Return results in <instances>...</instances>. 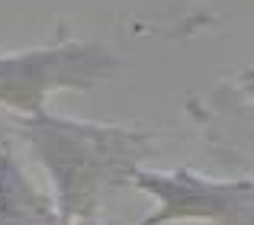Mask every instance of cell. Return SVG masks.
I'll list each match as a JSON object with an SVG mask.
<instances>
[{"label":"cell","mask_w":254,"mask_h":225,"mask_svg":"<svg viewBox=\"0 0 254 225\" xmlns=\"http://www.w3.org/2000/svg\"><path fill=\"white\" fill-rule=\"evenodd\" d=\"M29 145L55 180V213L62 222L90 219L110 187L132 180L148 138L129 129L58 119L49 112L23 122Z\"/></svg>","instance_id":"1"},{"label":"cell","mask_w":254,"mask_h":225,"mask_svg":"<svg viewBox=\"0 0 254 225\" xmlns=\"http://www.w3.org/2000/svg\"><path fill=\"white\" fill-rule=\"evenodd\" d=\"M0 225H62L55 206L36 193L10 151H0Z\"/></svg>","instance_id":"4"},{"label":"cell","mask_w":254,"mask_h":225,"mask_svg":"<svg viewBox=\"0 0 254 225\" xmlns=\"http://www.w3.org/2000/svg\"><path fill=\"white\" fill-rule=\"evenodd\" d=\"M222 110H225V112H235V110H229V107H225V103H222ZM235 119H238V122H248V119H245V116H238V112H235ZM248 125L254 129V119H251ZM225 142H232L238 151L251 155V161H254V132H235V129H229V132H225Z\"/></svg>","instance_id":"5"},{"label":"cell","mask_w":254,"mask_h":225,"mask_svg":"<svg viewBox=\"0 0 254 225\" xmlns=\"http://www.w3.org/2000/svg\"><path fill=\"white\" fill-rule=\"evenodd\" d=\"M132 180L142 190L155 193L158 213L142 225L168 222H222V225H254V183H216L193 170H135Z\"/></svg>","instance_id":"3"},{"label":"cell","mask_w":254,"mask_h":225,"mask_svg":"<svg viewBox=\"0 0 254 225\" xmlns=\"http://www.w3.org/2000/svg\"><path fill=\"white\" fill-rule=\"evenodd\" d=\"M116 68L119 61L110 55V49L97 42H64L52 49L0 55V107L39 116L45 112V97L52 90H87Z\"/></svg>","instance_id":"2"}]
</instances>
